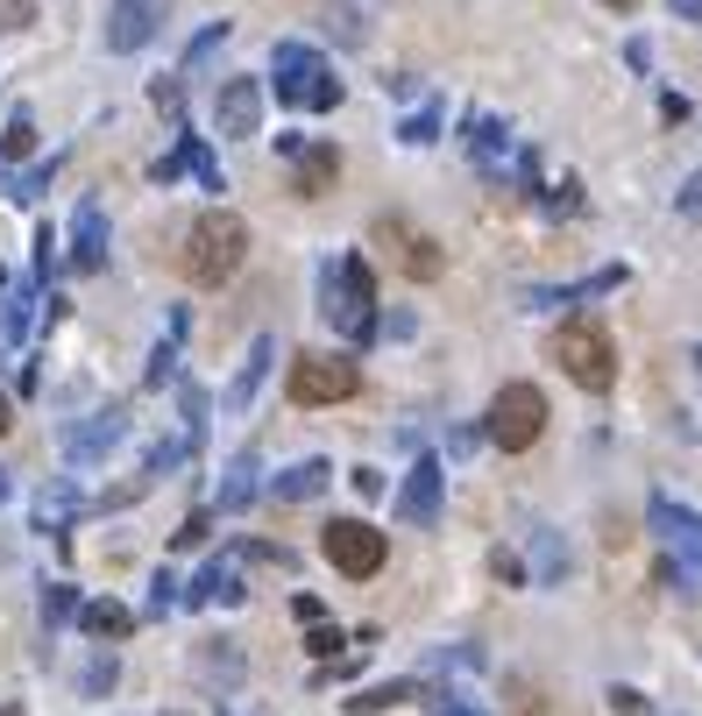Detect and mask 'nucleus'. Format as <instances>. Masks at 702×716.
Masks as SVG:
<instances>
[{"label": "nucleus", "mask_w": 702, "mask_h": 716, "mask_svg": "<svg viewBox=\"0 0 702 716\" xmlns=\"http://www.w3.org/2000/svg\"><path fill=\"white\" fill-rule=\"evenodd\" d=\"M249 256V220L228 213V206H214V213H199L185 228V249H177V270L192 277V285H228L234 270H242Z\"/></svg>", "instance_id": "obj_1"}, {"label": "nucleus", "mask_w": 702, "mask_h": 716, "mask_svg": "<svg viewBox=\"0 0 702 716\" xmlns=\"http://www.w3.org/2000/svg\"><path fill=\"white\" fill-rule=\"evenodd\" d=\"M554 362H561L567 383H582V391H610V383H618V340H610L603 320L582 312V320H567L554 334Z\"/></svg>", "instance_id": "obj_2"}, {"label": "nucleus", "mask_w": 702, "mask_h": 716, "mask_svg": "<svg viewBox=\"0 0 702 716\" xmlns=\"http://www.w3.org/2000/svg\"><path fill=\"white\" fill-rule=\"evenodd\" d=\"M320 298H326V320L341 326L348 340H369L377 326V277H369L362 256H334L320 270Z\"/></svg>", "instance_id": "obj_3"}, {"label": "nucleus", "mask_w": 702, "mask_h": 716, "mask_svg": "<svg viewBox=\"0 0 702 716\" xmlns=\"http://www.w3.org/2000/svg\"><path fill=\"white\" fill-rule=\"evenodd\" d=\"M271 71H277V100L284 107H312V114L341 107V79L326 71V57L312 50V43H277Z\"/></svg>", "instance_id": "obj_4"}, {"label": "nucleus", "mask_w": 702, "mask_h": 716, "mask_svg": "<svg viewBox=\"0 0 702 716\" xmlns=\"http://www.w3.org/2000/svg\"><path fill=\"white\" fill-rule=\"evenodd\" d=\"M483 432L504 447V454H526V447L546 432V397L532 391V383H504V391L490 397V419H483Z\"/></svg>", "instance_id": "obj_5"}, {"label": "nucleus", "mask_w": 702, "mask_h": 716, "mask_svg": "<svg viewBox=\"0 0 702 716\" xmlns=\"http://www.w3.org/2000/svg\"><path fill=\"white\" fill-rule=\"evenodd\" d=\"M320 546H326V561H334L348 581H369L383 561H391V540H383L369 518H334V526L320 532Z\"/></svg>", "instance_id": "obj_6"}, {"label": "nucleus", "mask_w": 702, "mask_h": 716, "mask_svg": "<svg viewBox=\"0 0 702 716\" xmlns=\"http://www.w3.org/2000/svg\"><path fill=\"white\" fill-rule=\"evenodd\" d=\"M362 391V369L348 355H298L291 362V405H348Z\"/></svg>", "instance_id": "obj_7"}, {"label": "nucleus", "mask_w": 702, "mask_h": 716, "mask_svg": "<svg viewBox=\"0 0 702 716\" xmlns=\"http://www.w3.org/2000/svg\"><path fill=\"white\" fill-rule=\"evenodd\" d=\"M369 242L383 249V256L398 263V270L412 277V285H433V277L447 270V256H440V242H433V234H419L412 228V220H398V213H383L377 228H369Z\"/></svg>", "instance_id": "obj_8"}, {"label": "nucleus", "mask_w": 702, "mask_h": 716, "mask_svg": "<svg viewBox=\"0 0 702 716\" xmlns=\"http://www.w3.org/2000/svg\"><path fill=\"white\" fill-rule=\"evenodd\" d=\"M171 22V0H114L107 8V50H142Z\"/></svg>", "instance_id": "obj_9"}, {"label": "nucleus", "mask_w": 702, "mask_h": 716, "mask_svg": "<svg viewBox=\"0 0 702 716\" xmlns=\"http://www.w3.org/2000/svg\"><path fill=\"white\" fill-rule=\"evenodd\" d=\"M646 518H653V532H660V546L681 554V575H702V518L681 511V504H667V497H653Z\"/></svg>", "instance_id": "obj_10"}, {"label": "nucleus", "mask_w": 702, "mask_h": 716, "mask_svg": "<svg viewBox=\"0 0 702 716\" xmlns=\"http://www.w3.org/2000/svg\"><path fill=\"white\" fill-rule=\"evenodd\" d=\"M122 432H128V412H122V405H107V412H93L85 426H71V432H65V454L85 469V461H100L114 440H122Z\"/></svg>", "instance_id": "obj_11"}, {"label": "nucleus", "mask_w": 702, "mask_h": 716, "mask_svg": "<svg viewBox=\"0 0 702 716\" xmlns=\"http://www.w3.org/2000/svg\"><path fill=\"white\" fill-rule=\"evenodd\" d=\"M214 122H220V136H256V122H263V85H256V79H228Z\"/></svg>", "instance_id": "obj_12"}, {"label": "nucleus", "mask_w": 702, "mask_h": 716, "mask_svg": "<svg viewBox=\"0 0 702 716\" xmlns=\"http://www.w3.org/2000/svg\"><path fill=\"white\" fill-rule=\"evenodd\" d=\"M100 263H107V213L100 199H85L71 213V270H100Z\"/></svg>", "instance_id": "obj_13"}, {"label": "nucleus", "mask_w": 702, "mask_h": 716, "mask_svg": "<svg viewBox=\"0 0 702 716\" xmlns=\"http://www.w3.org/2000/svg\"><path fill=\"white\" fill-rule=\"evenodd\" d=\"M461 142H469L475 163H490V171H511V136H504V122H490V114H469V128H461Z\"/></svg>", "instance_id": "obj_14"}, {"label": "nucleus", "mask_w": 702, "mask_h": 716, "mask_svg": "<svg viewBox=\"0 0 702 716\" xmlns=\"http://www.w3.org/2000/svg\"><path fill=\"white\" fill-rule=\"evenodd\" d=\"M334 177H341V157L326 142H312L306 157H298V171H291V192L298 199H326V192H334Z\"/></svg>", "instance_id": "obj_15"}, {"label": "nucleus", "mask_w": 702, "mask_h": 716, "mask_svg": "<svg viewBox=\"0 0 702 716\" xmlns=\"http://www.w3.org/2000/svg\"><path fill=\"white\" fill-rule=\"evenodd\" d=\"M405 518H419V526H433V518H440V469H433V461H419V469H412V483H405Z\"/></svg>", "instance_id": "obj_16"}, {"label": "nucleus", "mask_w": 702, "mask_h": 716, "mask_svg": "<svg viewBox=\"0 0 702 716\" xmlns=\"http://www.w3.org/2000/svg\"><path fill=\"white\" fill-rule=\"evenodd\" d=\"M326 475H334L326 461H298V469H284L271 483V497L277 504H306V497H320V489H326Z\"/></svg>", "instance_id": "obj_17"}, {"label": "nucleus", "mask_w": 702, "mask_h": 716, "mask_svg": "<svg viewBox=\"0 0 702 716\" xmlns=\"http://www.w3.org/2000/svg\"><path fill=\"white\" fill-rule=\"evenodd\" d=\"M79 624H85L93 638H128V632H136V610H122V603H85Z\"/></svg>", "instance_id": "obj_18"}, {"label": "nucleus", "mask_w": 702, "mask_h": 716, "mask_svg": "<svg viewBox=\"0 0 702 716\" xmlns=\"http://www.w3.org/2000/svg\"><path fill=\"white\" fill-rule=\"evenodd\" d=\"M263 369H271V340H256V348H249V362H242V377L228 383V412H242L249 397L263 391Z\"/></svg>", "instance_id": "obj_19"}, {"label": "nucleus", "mask_w": 702, "mask_h": 716, "mask_svg": "<svg viewBox=\"0 0 702 716\" xmlns=\"http://www.w3.org/2000/svg\"><path fill=\"white\" fill-rule=\"evenodd\" d=\"M256 497V454H234L228 461V483H220V511H242Z\"/></svg>", "instance_id": "obj_20"}, {"label": "nucleus", "mask_w": 702, "mask_h": 716, "mask_svg": "<svg viewBox=\"0 0 702 716\" xmlns=\"http://www.w3.org/2000/svg\"><path fill=\"white\" fill-rule=\"evenodd\" d=\"M369 14H377V0H334V8H326V22H334L341 43H362V36H369Z\"/></svg>", "instance_id": "obj_21"}, {"label": "nucleus", "mask_w": 702, "mask_h": 716, "mask_svg": "<svg viewBox=\"0 0 702 716\" xmlns=\"http://www.w3.org/2000/svg\"><path fill=\"white\" fill-rule=\"evenodd\" d=\"M28 320H36V285H22L8 298V312H0V348H14V340L28 334Z\"/></svg>", "instance_id": "obj_22"}, {"label": "nucleus", "mask_w": 702, "mask_h": 716, "mask_svg": "<svg viewBox=\"0 0 702 716\" xmlns=\"http://www.w3.org/2000/svg\"><path fill=\"white\" fill-rule=\"evenodd\" d=\"M412 695H419V689H412V681H383V689H362V695H355V716H377V709H398V703H412Z\"/></svg>", "instance_id": "obj_23"}, {"label": "nucleus", "mask_w": 702, "mask_h": 716, "mask_svg": "<svg viewBox=\"0 0 702 716\" xmlns=\"http://www.w3.org/2000/svg\"><path fill=\"white\" fill-rule=\"evenodd\" d=\"M50 177H57V157H50V163H28V171H14V177H8V199H14V206L43 199V185H50Z\"/></svg>", "instance_id": "obj_24"}, {"label": "nucleus", "mask_w": 702, "mask_h": 716, "mask_svg": "<svg viewBox=\"0 0 702 716\" xmlns=\"http://www.w3.org/2000/svg\"><path fill=\"white\" fill-rule=\"evenodd\" d=\"M71 511H79V497H71V489H65V483H57V489H43V497H36V526H50V532H57V526H65V518H71Z\"/></svg>", "instance_id": "obj_25"}, {"label": "nucleus", "mask_w": 702, "mask_h": 716, "mask_svg": "<svg viewBox=\"0 0 702 716\" xmlns=\"http://www.w3.org/2000/svg\"><path fill=\"white\" fill-rule=\"evenodd\" d=\"M28 149H36V122H28V114H8V136H0V157H14V163H22Z\"/></svg>", "instance_id": "obj_26"}, {"label": "nucleus", "mask_w": 702, "mask_h": 716, "mask_svg": "<svg viewBox=\"0 0 702 716\" xmlns=\"http://www.w3.org/2000/svg\"><path fill=\"white\" fill-rule=\"evenodd\" d=\"M433 128H440V100H419V107L405 114V128H398V136H405V142H433Z\"/></svg>", "instance_id": "obj_27"}, {"label": "nucleus", "mask_w": 702, "mask_h": 716, "mask_svg": "<svg viewBox=\"0 0 702 716\" xmlns=\"http://www.w3.org/2000/svg\"><path fill=\"white\" fill-rule=\"evenodd\" d=\"M220 43H228V22H214V28H206V36H199V43H192V50H185V71H199V65H206V57H214V50H220Z\"/></svg>", "instance_id": "obj_28"}, {"label": "nucleus", "mask_w": 702, "mask_h": 716, "mask_svg": "<svg viewBox=\"0 0 702 716\" xmlns=\"http://www.w3.org/2000/svg\"><path fill=\"white\" fill-rule=\"evenodd\" d=\"M71 610H79V603H71V589H65V581H50V589H43V617H71Z\"/></svg>", "instance_id": "obj_29"}, {"label": "nucleus", "mask_w": 702, "mask_h": 716, "mask_svg": "<svg viewBox=\"0 0 702 716\" xmlns=\"http://www.w3.org/2000/svg\"><path fill=\"white\" fill-rule=\"evenodd\" d=\"M171 369H177V348H171V340H163V348L149 355V377H142V383H171Z\"/></svg>", "instance_id": "obj_30"}, {"label": "nucleus", "mask_w": 702, "mask_h": 716, "mask_svg": "<svg viewBox=\"0 0 702 716\" xmlns=\"http://www.w3.org/2000/svg\"><path fill=\"white\" fill-rule=\"evenodd\" d=\"M306 646H312V653H320V660H334V653H341V632H334V624H320V632H312V638H306Z\"/></svg>", "instance_id": "obj_31"}, {"label": "nucleus", "mask_w": 702, "mask_h": 716, "mask_svg": "<svg viewBox=\"0 0 702 716\" xmlns=\"http://www.w3.org/2000/svg\"><path fill=\"white\" fill-rule=\"evenodd\" d=\"M610 709H618V716H646V703H638V689H610Z\"/></svg>", "instance_id": "obj_32"}, {"label": "nucleus", "mask_w": 702, "mask_h": 716, "mask_svg": "<svg viewBox=\"0 0 702 716\" xmlns=\"http://www.w3.org/2000/svg\"><path fill=\"white\" fill-rule=\"evenodd\" d=\"M85 689H93V695L114 689V660H93V667H85Z\"/></svg>", "instance_id": "obj_33"}, {"label": "nucleus", "mask_w": 702, "mask_h": 716, "mask_svg": "<svg viewBox=\"0 0 702 716\" xmlns=\"http://www.w3.org/2000/svg\"><path fill=\"white\" fill-rule=\"evenodd\" d=\"M199 540H206V511H192L185 526H177V546H199Z\"/></svg>", "instance_id": "obj_34"}, {"label": "nucleus", "mask_w": 702, "mask_h": 716, "mask_svg": "<svg viewBox=\"0 0 702 716\" xmlns=\"http://www.w3.org/2000/svg\"><path fill=\"white\" fill-rule=\"evenodd\" d=\"M0 28H28V0H8V8H0Z\"/></svg>", "instance_id": "obj_35"}, {"label": "nucleus", "mask_w": 702, "mask_h": 716, "mask_svg": "<svg viewBox=\"0 0 702 716\" xmlns=\"http://www.w3.org/2000/svg\"><path fill=\"white\" fill-rule=\"evenodd\" d=\"M490 568H497L504 581H511V589H526V568H518V561H511V554H497V561H490Z\"/></svg>", "instance_id": "obj_36"}, {"label": "nucleus", "mask_w": 702, "mask_h": 716, "mask_svg": "<svg viewBox=\"0 0 702 716\" xmlns=\"http://www.w3.org/2000/svg\"><path fill=\"white\" fill-rule=\"evenodd\" d=\"M511 703H518V716H546V703H540V695H526V689H511Z\"/></svg>", "instance_id": "obj_37"}, {"label": "nucleus", "mask_w": 702, "mask_h": 716, "mask_svg": "<svg viewBox=\"0 0 702 716\" xmlns=\"http://www.w3.org/2000/svg\"><path fill=\"white\" fill-rule=\"evenodd\" d=\"M681 206H689V213H702V177H689V192H681Z\"/></svg>", "instance_id": "obj_38"}, {"label": "nucleus", "mask_w": 702, "mask_h": 716, "mask_svg": "<svg viewBox=\"0 0 702 716\" xmlns=\"http://www.w3.org/2000/svg\"><path fill=\"white\" fill-rule=\"evenodd\" d=\"M675 8H681V14H689V22H702V0H675Z\"/></svg>", "instance_id": "obj_39"}, {"label": "nucleus", "mask_w": 702, "mask_h": 716, "mask_svg": "<svg viewBox=\"0 0 702 716\" xmlns=\"http://www.w3.org/2000/svg\"><path fill=\"white\" fill-rule=\"evenodd\" d=\"M14 426V405H8V397H0V432H8Z\"/></svg>", "instance_id": "obj_40"}, {"label": "nucleus", "mask_w": 702, "mask_h": 716, "mask_svg": "<svg viewBox=\"0 0 702 716\" xmlns=\"http://www.w3.org/2000/svg\"><path fill=\"white\" fill-rule=\"evenodd\" d=\"M0 497H8V469H0Z\"/></svg>", "instance_id": "obj_41"}, {"label": "nucleus", "mask_w": 702, "mask_h": 716, "mask_svg": "<svg viewBox=\"0 0 702 716\" xmlns=\"http://www.w3.org/2000/svg\"><path fill=\"white\" fill-rule=\"evenodd\" d=\"M603 8H632V0H603Z\"/></svg>", "instance_id": "obj_42"}, {"label": "nucleus", "mask_w": 702, "mask_h": 716, "mask_svg": "<svg viewBox=\"0 0 702 716\" xmlns=\"http://www.w3.org/2000/svg\"><path fill=\"white\" fill-rule=\"evenodd\" d=\"M447 716H469V709H461V703H454V709H447Z\"/></svg>", "instance_id": "obj_43"}, {"label": "nucleus", "mask_w": 702, "mask_h": 716, "mask_svg": "<svg viewBox=\"0 0 702 716\" xmlns=\"http://www.w3.org/2000/svg\"><path fill=\"white\" fill-rule=\"evenodd\" d=\"M0 716H22V709H14V703H8V709H0Z\"/></svg>", "instance_id": "obj_44"}, {"label": "nucleus", "mask_w": 702, "mask_h": 716, "mask_svg": "<svg viewBox=\"0 0 702 716\" xmlns=\"http://www.w3.org/2000/svg\"><path fill=\"white\" fill-rule=\"evenodd\" d=\"M0 291H8V270H0Z\"/></svg>", "instance_id": "obj_45"}]
</instances>
